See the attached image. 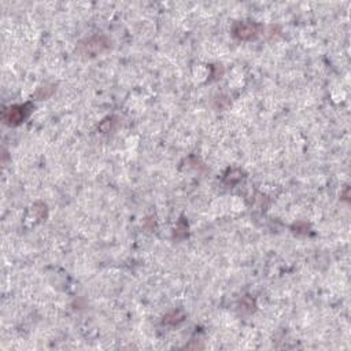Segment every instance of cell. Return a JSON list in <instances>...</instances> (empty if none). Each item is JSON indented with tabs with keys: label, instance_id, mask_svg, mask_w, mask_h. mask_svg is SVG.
Listing matches in <instances>:
<instances>
[{
	"label": "cell",
	"instance_id": "6da1fadb",
	"mask_svg": "<svg viewBox=\"0 0 351 351\" xmlns=\"http://www.w3.org/2000/svg\"><path fill=\"white\" fill-rule=\"evenodd\" d=\"M29 104H23V106H12L10 109H7L3 114V118L8 124V125H18L21 124L22 121L26 118V115L29 114Z\"/></svg>",
	"mask_w": 351,
	"mask_h": 351
},
{
	"label": "cell",
	"instance_id": "3957f363",
	"mask_svg": "<svg viewBox=\"0 0 351 351\" xmlns=\"http://www.w3.org/2000/svg\"><path fill=\"white\" fill-rule=\"evenodd\" d=\"M82 47H84V54L95 55L107 47V41L103 37H93L88 40L87 44H82Z\"/></svg>",
	"mask_w": 351,
	"mask_h": 351
},
{
	"label": "cell",
	"instance_id": "277c9868",
	"mask_svg": "<svg viewBox=\"0 0 351 351\" xmlns=\"http://www.w3.org/2000/svg\"><path fill=\"white\" fill-rule=\"evenodd\" d=\"M182 317H184V314L181 312H175L172 313V314H169V316H166L164 320V324H177L180 323L181 320H182Z\"/></svg>",
	"mask_w": 351,
	"mask_h": 351
},
{
	"label": "cell",
	"instance_id": "5b68a950",
	"mask_svg": "<svg viewBox=\"0 0 351 351\" xmlns=\"http://www.w3.org/2000/svg\"><path fill=\"white\" fill-rule=\"evenodd\" d=\"M239 180H241V173L239 170H232V172H229V175L226 176V178H225V181H226V182H230V184H233V182H236V181Z\"/></svg>",
	"mask_w": 351,
	"mask_h": 351
},
{
	"label": "cell",
	"instance_id": "7a4b0ae2",
	"mask_svg": "<svg viewBox=\"0 0 351 351\" xmlns=\"http://www.w3.org/2000/svg\"><path fill=\"white\" fill-rule=\"evenodd\" d=\"M258 25L251 23V22H237L233 26V33L236 37L241 40H250V38L257 37L258 34Z\"/></svg>",
	"mask_w": 351,
	"mask_h": 351
}]
</instances>
